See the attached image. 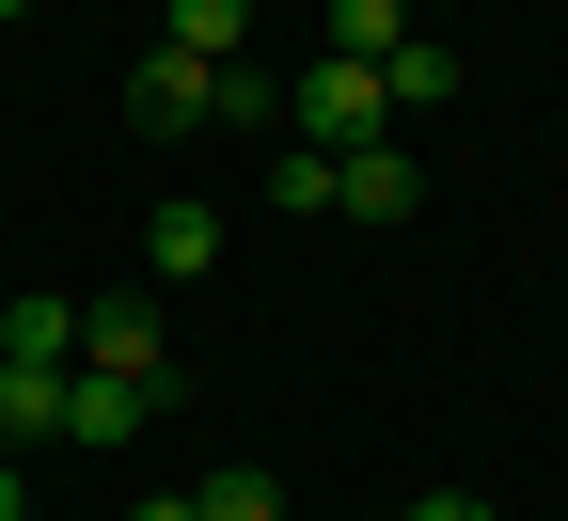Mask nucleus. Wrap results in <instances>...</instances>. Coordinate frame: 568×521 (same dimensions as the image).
Here are the masks:
<instances>
[{
	"label": "nucleus",
	"mask_w": 568,
	"mask_h": 521,
	"mask_svg": "<svg viewBox=\"0 0 568 521\" xmlns=\"http://www.w3.org/2000/svg\"><path fill=\"white\" fill-rule=\"evenodd\" d=\"M253 32V0H159V48H205V63H237Z\"/></svg>",
	"instance_id": "nucleus-11"
},
{
	"label": "nucleus",
	"mask_w": 568,
	"mask_h": 521,
	"mask_svg": "<svg viewBox=\"0 0 568 521\" xmlns=\"http://www.w3.org/2000/svg\"><path fill=\"white\" fill-rule=\"evenodd\" d=\"M80 363H95V380H159V395H174L159 317H142V301H80Z\"/></svg>",
	"instance_id": "nucleus-5"
},
{
	"label": "nucleus",
	"mask_w": 568,
	"mask_h": 521,
	"mask_svg": "<svg viewBox=\"0 0 568 521\" xmlns=\"http://www.w3.org/2000/svg\"><path fill=\"white\" fill-rule=\"evenodd\" d=\"M268 206L284 221H332V142H268Z\"/></svg>",
	"instance_id": "nucleus-12"
},
{
	"label": "nucleus",
	"mask_w": 568,
	"mask_h": 521,
	"mask_svg": "<svg viewBox=\"0 0 568 521\" xmlns=\"http://www.w3.org/2000/svg\"><path fill=\"white\" fill-rule=\"evenodd\" d=\"M410 206H426V174H410V127H379V142H347V159H332V221H379V238H395Z\"/></svg>",
	"instance_id": "nucleus-3"
},
{
	"label": "nucleus",
	"mask_w": 568,
	"mask_h": 521,
	"mask_svg": "<svg viewBox=\"0 0 568 521\" xmlns=\"http://www.w3.org/2000/svg\"><path fill=\"white\" fill-rule=\"evenodd\" d=\"M0 17H32V0H0Z\"/></svg>",
	"instance_id": "nucleus-18"
},
{
	"label": "nucleus",
	"mask_w": 568,
	"mask_h": 521,
	"mask_svg": "<svg viewBox=\"0 0 568 521\" xmlns=\"http://www.w3.org/2000/svg\"><path fill=\"white\" fill-rule=\"evenodd\" d=\"M190 521H284V474H253V459H222L190 490Z\"/></svg>",
	"instance_id": "nucleus-13"
},
{
	"label": "nucleus",
	"mask_w": 568,
	"mask_h": 521,
	"mask_svg": "<svg viewBox=\"0 0 568 521\" xmlns=\"http://www.w3.org/2000/svg\"><path fill=\"white\" fill-rule=\"evenodd\" d=\"M159 411H174L159 380H95V363H80V380H63V442H95V459H126V442L159 427Z\"/></svg>",
	"instance_id": "nucleus-4"
},
{
	"label": "nucleus",
	"mask_w": 568,
	"mask_h": 521,
	"mask_svg": "<svg viewBox=\"0 0 568 521\" xmlns=\"http://www.w3.org/2000/svg\"><path fill=\"white\" fill-rule=\"evenodd\" d=\"M0 363H48V380H80V301H0Z\"/></svg>",
	"instance_id": "nucleus-6"
},
{
	"label": "nucleus",
	"mask_w": 568,
	"mask_h": 521,
	"mask_svg": "<svg viewBox=\"0 0 568 521\" xmlns=\"http://www.w3.org/2000/svg\"><path fill=\"white\" fill-rule=\"evenodd\" d=\"M0 521H32V459H0Z\"/></svg>",
	"instance_id": "nucleus-16"
},
{
	"label": "nucleus",
	"mask_w": 568,
	"mask_h": 521,
	"mask_svg": "<svg viewBox=\"0 0 568 521\" xmlns=\"http://www.w3.org/2000/svg\"><path fill=\"white\" fill-rule=\"evenodd\" d=\"M222 127H253V142H268V127H284V80H253V63H222Z\"/></svg>",
	"instance_id": "nucleus-14"
},
{
	"label": "nucleus",
	"mask_w": 568,
	"mask_h": 521,
	"mask_svg": "<svg viewBox=\"0 0 568 521\" xmlns=\"http://www.w3.org/2000/svg\"><path fill=\"white\" fill-rule=\"evenodd\" d=\"M443 96H458V48H426V32H410V48L379 63V111L410 127V111H443Z\"/></svg>",
	"instance_id": "nucleus-10"
},
{
	"label": "nucleus",
	"mask_w": 568,
	"mask_h": 521,
	"mask_svg": "<svg viewBox=\"0 0 568 521\" xmlns=\"http://www.w3.org/2000/svg\"><path fill=\"white\" fill-rule=\"evenodd\" d=\"M142 253H159V284H190V269H222V206H205V190H174L159 221H142Z\"/></svg>",
	"instance_id": "nucleus-7"
},
{
	"label": "nucleus",
	"mask_w": 568,
	"mask_h": 521,
	"mask_svg": "<svg viewBox=\"0 0 568 521\" xmlns=\"http://www.w3.org/2000/svg\"><path fill=\"white\" fill-rule=\"evenodd\" d=\"M316 48H332V63H395V48H410V0H332Z\"/></svg>",
	"instance_id": "nucleus-9"
},
{
	"label": "nucleus",
	"mask_w": 568,
	"mask_h": 521,
	"mask_svg": "<svg viewBox=\"0 0 568 521\" xmlns=\"http://www.w3.org/2000/svg\"><path fill=\"white\" fill-rule=\"evenodd\" d=\"M395 111H379V63H284V142H332V159H347V142H379Z\"/></svg>",
	"instance_id": "nucleus-1"
},
{
	"label": "nucleus",
	"mask_w": 568,
	"mask_h": 521,
	"mask_svg": "<svg viewBox=\"0 0 568 521\" xmlns=\"http://www.w3.org/2000/svg\"><path fill=\"white\" fill-rule=\"evenodd\" d=\"M126 127H159V142L174 127H222V63H205V48H142L126 63Z\"/></svg>",
	"instance_id": "nucleus-2"
},
{
	"label": "nucleus",
	"mask_w": 568,
	"mask_h": 521,
	"mask_svg": "<svg viewBox=\"0 0 568 521\" xmlns=\"http://www.w3.org/2000/svg\"><path fill=\"white\" fill-rule=\"evenodd\" d=\"M395 521H506V505H489V490H410Z\"/></svg>",
	"instance_id": "nucleus-15"
},
{
	"label": "nucleus",
	"mask_w": 568,
	"mask_h": 521,
	"mask_svg": "<svg viewBox=\"0 0 568 521\" xmlns=\"http://www.w3.org/2000/svg\"><path fill=\"white\" fill-rule=\"evenodd\" d=\"M126 521H190V490H159V505H126Z\"/></svg>",
	"instance_id": "nucleus-17"
},
{
	"label": "nucleus",
	"mask_w": 568,
	"mask_h": 521,
	"mask_svg": "<svg viewBox=\"0 0 568 521\" xmlns=\"http://www.w3.org/2000/svg\"><path fill=\"white\" fill-rule=\"evenodd\" d=\"M32 442H63V380L48 363H0V459H32Z\"/></svg>",
	"instance_id": "nucleus-8"
}]
</instances>
